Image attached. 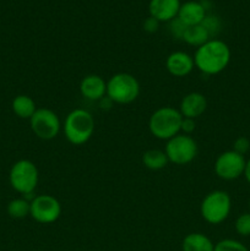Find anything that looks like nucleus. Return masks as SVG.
<instances>
[{
	"mask_svg": "<svg viewBox=\"0 0 250 251\" xmlns=\"http://www.w3.org/2000/svg\"><path fill=\"white\" fill-rule=\"evenodd\" d=\"M194 63L205 75H217L222 73L230 61V49L221 39L212 38L196 48Z\"/></svg>",
	"mask_w": 250,
	"mask_h": 251,
	"instance_id": "nucleus-1",
	"label": "nucleus"
},
{
	"mask_svg": "<svg viewBox=\"0 0 250 251\" xmlns=\"http://www.w3.org/2000/svg\"><path fill=\"white\" fill-rule=\"evenodd\" d=\"M95 125V119L90 112L86 109H74L65 118L63 130L70 144L81 146L92 137Z\"/></svg>",
	"mask_w": 250,
	"mask_h": 251,
	"instance_id": "nucleus-2",
	"label": "nucleus"
},
{
	"mask_svg": "<svg viewBox=\"0 0 250 251\" xmlns=\"http://www.w3.org/2000/svg\"><path fill=\"white\" fill-rule=\"evenodd\" d=\"M183 115L179 109L173 107H161L152 113L149 120V129L151 134L158 140H167L180 134V125Z\"/></svg>",
	"mask_w": 250,
	"mask_h": 251,
	"instance_id": "nucleus-3",
	"label": "nucleus"
},
{
	"mask_svg": "<svg viewBox=\"0 0 250 251\" xmlns=\"http://www.w3.org/2000/svg\"><path fill=\"white\" fill-rule=\"evenodd\" d=\"M232 199L223 190H213L203 198L200 206L201 217L210 225H221L229 216Z\"/></svg>",
	"mask_w": 250,
	"mask_h": 251,
	"instance_id": "nucleus-4",
	"label": "nucleus"
},
{
	"mask_svg": "<svg viewBox=\"0 0 250 251\" xmlns=\"http://www.w3.org/2000/svg\"><path fill=\"white\" fill-rule=\"evenodd\" d=\"M140 95V83L134 75L119 73L113 75L107 82V97L118 104H130Z\"/></svg>",
	"mask_w": 250,
	"mask_h": 251,
	"instance_id": "nucleus-5",
	"label": "nucleus"
},
{
	"mask_svg": "<svg viewBox=\"0 0 250 251\" xmlns=\"http://www.w3.org/2000/svg\"><path fill=\"white\" fill-rule=\"evenodd\" d=\"M12 189L24 196L33 194L38 185V168L28 159H20L11 167L9 176Z\"/></svg>",
	"mask_w": 250,
	"mask_h": 251,
	"instance_id": "nucleus-6",
	"label": "nucleus"
},
{
	"mask_svg": "<svg viewBox=\"0 0 250 251\" xmlns=\"http://www.w3.org/2000/svg\"><path fill=\"white\" fill-rule=\"evenodd\" d=\"M198 144L190 135L178 134L169 139L166 145V152L168 161L176 166H184L195 159L198 156Z\"/></svg>",
	"mask_w": 250,
	"mask_h": 251,
	"instance_id": "nucleus-7",
	"label": "nucleus"
},
{
	"mask_svg": "<svg viewBox=\"0 0 250 251\" xmlns=\"http://www.w3.org/2000/svg\"><path fill=\"white\" fill-rule=\"evenodd\" d=\"M32 131L41 140H53L60 132L61 124L55 112L48 108H38L29 119Z\"/></svg>",
	"mask_w": 250,
	"mask_h": 251,
	"instance_id": "nucleus-8",
	"label": "nucleus"
},
{
	"mask_svg": "<svg viewBox=\"0 0 250 251\" xmlns=\"http://www.w3.org/2000/svg\"><path fill=\"white\" fill-rule=\"evenodd\" d=\"M61 215V205L56 198L51 195H38L31 201L29 216L41 225H50L58 221Z\"/></svg>",
	"mask_w": 250,
	"mask_h": 251,
	"instance_id": "nucleus-9",
	"label": "nucleus"
},
{
	"mask_svg": "<svg viewBox=\"0 0 250 251\" xmlns=\"http://www.w3.org/2000/svg\"><path fill=\"white\" fill-rule=\"evenodd\" d=\"M245 164L247 161L244 156L230 150L217 157L215 162V173L223 180H235L244 176Z\"/></svg>",
	"mask_w": 250,
	"mask_h": 251,
	"instance_id": "nucleus-10",
	"label": "nucleus"
},
{
	"mask_svg": "<svg viewBox=\"0 0 250 251\" xmlns=\"http://www.w3.org/2000/svg\"><path fill=\"white\" fill-rule=\"evenodd\" d=\"M166 68L171 75L175 77L188 76L195 68L194 58L185 51H174L166 60Z\"/></svg>",
	"mask_w": 250,
	"mask_h": 251,
	"instance_id": "nucleus-11",
	"label": "nucleus"
},
{
	"mask_svg": "<svg viewBox=\"0 0 250 251\" xmlns=\"http://www.w3.org/2000/svg\"><path fill=\"white\" fill-rule=\"evenodd\" d=\"M206 109H207V100L200 92H190L184 96L179 105L180 114L184 118H191V119L201 117Z\"/></svg>",
	"mask_w": 250,
	"mask_h": 251,
	"instance_id": "nucleus-12",
	"label": "nucleus"
},
{
	"mask_svg": "<svg viewBox=\"0 0 250 251\" xmlns=\"http://www.w3.org/2000/svg\"><path fill=\"white\" fill-rule=\"evenodd\" d=\"M80 92L88 100H100L107 96V82L100 75H87L81 80Z\"/></svg>",
	"mask_w": 250,
	"mask_h": 251,
	"instance_id": "nucleus-13",
	"label": "nucleus"
},
{
	"mask_svg": "<svg viewBox=\"0 0 250 251\" xmlns=\"http://www.w3.org/2000/svg\"><path fill=\"white\" fill-rule=\"evenodd\" d=\"M180 0H151L149 4L150 16L159 22H169L178 16Z\"/></svg>",
	"mask_w": 250,
	"mask_h": 251,
	"instance_id": "nucleus-14",
	"label": "nucleus"
},
{
	"mask_svg": "<svg viewBox=\"0 0 250 251\" xmlns=\"http://www.w3.org/2000/svg\"><path fill=\"white\" fill-rule=\"evenodd\" d=\"M207 11L202 6L200 1H186L180 5V9L178 12V19L186 26H195L200 25L203 21Z\"/></svg>",
	"mask_w": 250,
	"mask_h": 251,
	"instance_id": "nucleus-15",
	"label": "nucleus"
},
{
	"mask_svg": "<svg viewBox=\"0 0 250 251\" xmlns=\"http://www.w3.org/2000/svg\"><path fill=\"white\" fill-rule=\"evenodd\" d=\"M183 251H213L215 244L207 235L202 233H190L186 235L181 243Z\"/></svg>",
	"mask_w": 250,
	"mask_h": 251,
	"instance_id": "nucleus-16",
	"label": "nucleus"
},
{
	"mask_svg": "<svg viewBox=\"0 0 250 251\" xmlns=\"http://www.w3.org/2000/svg\"><path fill=\"white\" fill-rule=\"evenodd\" d=\"M37 109L36 103L29 96L19 95L12 100V110L21 119H31Z\"/></svg>",
	"mask_w": 250,
	"mask_h": 251,
	"instance_id": "nucleus-17",
	"label": "nucleus"
},
{
	"mask_svg": "<svg viewBox=\"0 0 250 251\" xmlns=\"http://www.w3.org/2000/svg\"><path fill=\"white\" fill-rule=\"evenodd\" d=\"M169 163L166 152L162 150L151 149L142 154V164L151 171H161Z\"/></svg>",
	"mask_w": 250,
	"mask_h": 251,
	"instance_id": "nucleus-18",
	"label": "nucleus"
},
{
	"mask_svg": "<svg viewBox=\"0 0 250 251\" xmlns=\"http://www.w3.org/2000/svg\"><path fill=\"white\" fill-rule=\"evenodd\" d=\"M211 37L206 31L202 25H195V26H188L185 33L183 36V41L194 47H200L210 41Z\"/></svg>",
	"mask_w": 250,
	"mask_h": 251,
	"instance_id": "nucleus-19",
	"label": "nucleus"
},
{
	"mask_svg": "<svg viewBox=\"0 0 250 251\" xmlns=\"http://www.w3.org/2000/svg\"><path fill=\"white\" fill-rule=\"evenodd\" d=\"M29 210H31V202L25 198L14 199L7 205V213L15 220H22L27 217L29 215Z\"/></svg>",
	"mask_w": 250,
	"mask_h": 251,
	"instance_id": "nucleus-20",
	"label": "nucleus"
},
{
	"mask_svg": "<svg viewBox=\"0 0 250 251\" xmlns=\"http://www.w3.org/2000/svg\"><path fill=\"white\" fill-rule=\"evenodd\" d=\"M213 251H249L243 243L234 239H223L215 244Z\"/></svg>",
	"mask_w": 250,
	"mask_h": 251,
	"instance_id": "nucleus-21",
	"label": "nucleus"
},
{
	"mask_svg": "<svg viewBox=\"0 0 250 251\" xmlns=\"http://www.w3.org/2000/svg\"><path fill=\"white\" fill-rule=\"evenodd\" d=\"M235 232L242 237H249L250 235V212L242 213L235 220Z\"/></svg>",
	"mask_w": 250,
	"mask_h": 251,
	"instance_id": "nucleus-22",
	"label": "nucleus"
},
{
	"mask_svg": "<svg viewBox=\"0 0 250 251\" xmlns=\"http://www.w3.org/2000/svg\"><path fill=\"white\" fill-rule=\"evenodd\" d=\"M201 25H202V26L205 27L206 31L208 32L211 39H212V37L216 36L221 29V21L217 16H215V15H206L203 21L201 22Z\"/></svg>",
	"mask_w": 250,
	"mask_h": 251,
	"instance_id": "nucleus-23",
	"label": "nucleus"
},
{
	"mask_svg": "<svg viewBox=\"0 0 250 251\" xmlns=\"http://www.w3.org/2000/svg\"><path fill=\"white\" fill-rule=\"evenodd\" d=\"M186 28H188V26H186L184 22H181L178 17H175V19H173L172 21H169V31H171L172 36L175 37V38L183 39V36L184 33H185Z\"/></svg>",
	"mask_w": 250,
	"mask_h": 251,
	"instance_id": "nucleus-24",
	"label": "nucleus"
},
{
	"mask_svg": "<svg viewBox=\"0 0 250 251\" xmlns=\"http://www.w3.org/2000/svg\"><path fill=\"white\" fill-rule=\"evenodd\" d=\"M249 149H250V141L244 136L238 137V139L234 141V144H233V151L242 154V156H244V154L249 151Z\"/></svg>",
	"mask_w": 250,
	"mask_h": 251,
	"instance_id": "nucleus-25",
	"label": "nucleus"
},
{
	"mask_svg": "<svg viewBox=\"0 0 250 251\" xmlns=\"http://www.w3.org/2000/svg\"><path fill=\"white\" fill-rule=\"evenodd\" d=\"M195 127H196L195 119L183 117V120H181V125H180V132H181V134L190 135L191 132H194Z\"/></svg>",
	"mask_w": 250,
	"mask_h": 251,
	"instance_id": "nucleus-26",
	"label": "nucleus"
},
{
	"mask_svg": "<svg viewBox=\"0 0 250 251\" xmlns=\"http://www.w3.org/2000/svg\"><path fill=\"white\" fill-rule=\"evenodd\" d=\"M159 24H161V22H159L158 20H156L152 16H149L144 21V29L146 32H149V33H154V32L158 31Z\"/></svg>",
	"mask_w": 250,
	"mask_h": 251,
	"instance_id": "nucleus-27",
	"label": "nucleus"
},
{
	"mask_svg": "<svg viewBox=\"0 0 250 251\" xmlns=\"http://www.w3.org/2000/svg\"><path fill=\"white\" fill-rule=\"evenodd\" d=\"M244 176L248 180V183L250 184V158L247 161V164H245V171H244Z\"/></svg>",
	"mask_w": 250,
	"mask_h": 251,
	"instance_id": "nucleus-28",
	"label": "nucleus"
},
{
	"mask_svg": "<svg viewBox=\"0 0 250 251\" xmlns=\"http://www.w3.org/2000/svg\"><path fill=\"white\" fill-rule=\"evenodd\" d=\"M249 206H250V200H249Z\"/></svg>",
	"mask_w": 250,
	"mask_h": 251,
	"instance_id": "nucleus-29",
	"label": "nucleus"
}]
</instances>
